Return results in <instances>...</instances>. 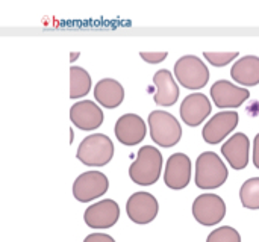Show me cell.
I'll use <instances>...</instances> for the list:
<instances>
[{
  "instance_id": "1",
  "label": "cell",
  "mask_w": 259,
  "mask_h": 242,
  "mask_svg": "<svg viewBox=\"0 0 259 242\" xmlns=\"http://www.w3.org/2000/svg\"><path fill=\"white\" fill-rule=\"evenodd\" d=\"M162 173V155L153 145L138 150L136 159L129 167V177L139 186H150L159 180Z\"/></svg>"
},
{
  "instance_id": "2",
  "label": "cell",
  "mask_w": 259,
  "mask_h": 242,
  "mask_svg": "<svg viewBox=\"0 0 259 242\" xmlns=\"http://www.w3.org/2000/svg\"><path fill=\"white\" fill-rule=\"evenodd\" d=\"M229 171L214 151H205L195 162V185L200 189H217L227 180Z\"/></svg>"
},
{
  "instance_id": "3",
  "label": "cell",
  "mask_w": 259,
  "mask_h": 242,
  "mask_svg": "<svg viewBox=\"0 0 259 242\" xmlns=\"http://www.w3.org/2000/svg\"><path fill=\"white\" fill-rule=\"evenodd\" d=\"M149 129L152 141L164 148L176 145L182 138V127L175 115L165 111H153L149 115Z\"/></svg>"
},
{
  "instance_id": "4",
  "label": "cell",
  "mask_w": 259,
  "mask_h": 242,
  "mask_svg": "<svg viewBox=\"0 0 259 242\" xmlns=\"http://www.w3.org/2000/svg\"><path fill=\"white\" fill-rule=\"evenodd\" d=\"M76 158L86 167H105L114 158V144L106 135H90L80 142Z\"/></svg>"
},
{
  "instance_id": "5",
  "label": "cell",
  "mask_w": 259,
  "mask_h": 242,
  "mask_svg": "<svg viewBox=\"0 0 259 242\" xmlns=\"http://www.w3.org/2000/svg\"><path fill=\"white\" fill-rule=\"evenodd\" d=\"M175 77L187 89H201L208 85L209 70L198 56L185 55L175 64Z\"/></svg>"
},
{
  "instance_id": "6",
  "label": "cell",
  "mask_w": 259,
  "mask_h": 242,
  "mask_svg": "<svg viewBox=\"0 0 259 242\" xmlns=\"http://www.w3.org/2000/svg\"><path fill=\"white\" fill-rule=\"evenodd\" d=\"M109 188L108 177L100 171H86L80 174L73 183V195L80 203H90L103 194Z\"/></svg>"
},
{
  "instance_id": "7",
  "label": "cell",
  "mask_w": 259,
  "mask_h": 242,
  "mask_svg": "<svg viewBox=\"0 0 259 242\" xmlns=\"http://www.w3.org/2000/svg\"><path fill=\"white\" fill-rule=\"evenodd\" d=\"M193 215L201 226H215L226 215V203L217 194H201L193 203Z\"/></svg>"
},
{
  "instance_id": "8",
  "label": "cell",
  "mask_w": 259,
  "mask_h": 242,
  "mask_svg": "<svg viewBox=\"0 0 259 242\" xmlns=\"http://www.w3.org/2000/svg\"><path fill=\"white\" fill-rule=\"evenodd\" d=\"M120 218V207L114 200H102L90 206L83 214V221L90 229L105 230L117 224Z\"/></svg>"
},
{
  "instance_id": "9",
  "label": "cell",
  "mask_w": 259,
  "mask_h": 242,
  "mask_svg": "<svg viewBox=\"0 0 259 242\" xmlns=\"http://www.w3.org/2000/svg\"><path fill=\"white\" fill-rule=\"evenodd\" d=\"M238 121H240V115L237 111L218 112L205 124L203 130H201V136H203L205 142L211 145H217L229 133H232L235 130V127L238 126Z\"/></svg>"
},
{
  "instance_id": "10",
  "label": "cell",
  "mask_w": 259,
  "mask_h": 242,
  "mask_svg": "<svg viewBox=\"0 0 259 242\" xmlns=\"http://www.w3.org/2000/svg\"><path fill=\"white\" fill-rule=\"evenodd\" d=\"M211 97L218 109H237L249 100L250 93L247 88L237 86L229 80H217L211 86Z\"/></svg>"
},
{
  "instance_id": "11",
  "label": "cell",
  "mask_w": 259,
  "mask_h": 242,
  "mask_svg": "<svg viewBox=\"0 0 259 242\" xmlns=\"http://www.w3.org/2000/svg\"><path fill=\"white\" fill-rule=\"evenodd\" d=\"M126 212L130 221L135 224H149L156 218L159 204L158 200L149 192H135L128 200Z\"/></svg>"
},
{
  "instance_id": "12",
  "label": "cell",
  "mask_w": 259,
  "mask_h": 242,
  "mask_svg": "<svg viewBox=\"0 0 259 242\" xmlns=\"http://www.w3.org/2000/svg\"><path fill=\"white\" fill-rule=\"evenodd\" d=\"M191 180V161L184 153L171 155L165 165L164 182L170 189L181 191L188 186Z\"/></svg>"
},
{
  "instance_id": "13",
  "label": "cell",
  "mask_w": 259,
  "mask_h": 242,
  "mask_svg": "<svg viewBox=\"0 0 259 242\" xmlns=\"http://www.w3.org/2000/svg\"><path fill=\"white\" fill-rule=\"evenodd\" d=\"M147 133V126L144 120L136 114L122 115L115 123V138L126 147L138 145Z\"/></svg>"
},
{
  "instance_id": "14",
  "label": "cell",
  "mask_w": 259,
  "mask_h": 242,
  "mask_svg": "<svg viewBox=\"0 0 259 242\" xmlns=\"http://www.w3.org/2000/svg\"><path fill=\"white\" fill-rule=\"evenodd\" d=\"M70 120L73 126L80 130L90 132L96 130L103 123V112L100 106H97L91 100H82L71 106L70 109Z\"/></svg>"
},
{
  "instance_id": "15",
  "label": "cell",
  "mask_w": 259,
  "mask_h": 242,
  "mask_svg": "<svg viewBox=\"0 0 259 242\" xmlns=\"http://www.w3.org/2000/svg\"><path fill=\"white\" fill-rule=\"evenodd\" d=\"M181 118L190 127H197L209 117L212 106L205 94L194 93L184 99L181 105Z\"/></svg>"
},
{
  "instance_id": "16",
  "label": "cell",
  "mask_w": 259,
  "mask_h": 242,
  "mask_svg": "<svg viewBox=\"0 0 259 242\" xmlns=\"http://www.w3.org/2000/svg\"><path fill=\"white\" fill-rule=\"evenodd\" d=\"M249 151L250 141L246 133H235L221 145L223 156L229 165L237 171L244 170L249 165Z\"/></svg>"
},
{
  "instance_id": "17",
  "label": "cell",
  "mask_w": 259,
  "mask_h": 242,
  "mask_svg": "<svg viewBox=\"0 0 259 242\" xmlns=\"http://www.w3.org/2000/svg\"><path fill=\"white\" fill-rule=\"evenodd\" d=\"M155 94L153 100L158 106L170 108L179 99V86L175 82V77L168 70H159L153 76Z\"/></svg>"
},
{
  "instance_id": "18",
  "label": "cell",
  "mask_w": 259,
  "mask_h": 242,
  "mask_svg": "<svg viewBox=\"0 0 259 242\" xmlns=\"http://www.w3.org/2000/svg\"><path fill=\"white\" fill-rule=\"evenodd\" d=\"M94 97L102 108L115 109L125 100V89L120 82L114 79H102L94 86Z\"/></svg>"
},
{
  "instance_id": "19",
  "label": "cell",
  "mask_w": 259,
  "mask_h": 242,
  "mask_svg": "<svg viewBox=\"0 0 259 242\" xmlns=\"http://www.w3.org/2000/svg\"><path fill=\"white\" fill-rule=\"evenodd\" d=\"M230 76L238 83L246 86H255L259 83V58L249 55L241 59L230 68Z\"/></svg>"
},
{
  "instance_id": "20",
  "label": "cell",
  "mask_w": 259,
  "mask_h": 242,
  "mask_svg": "<svg viewBox=\"0 0 259 242\" xmlns=\"http://www.w3.org/2000/svg\"><path fill=\"white\" fill-rule=\"evenodd\" d=\"M91 76L82 67L70 68V99H80L90 94Z\"/></svg>"
},
{
  "instance_id": "21",
  "label": "cell",
  "mask_w": 259,
  "mask_h": 242,
  "mask_svg": "<svg viewBox=\"0 0 259 242\" xmlns=\"http://www.w3.org/2000/svg\"><path fill=\"white\" fill-rule=\"evenodd\" d=\"M240 200L246 209H259V177L249 179L240 189Z\"/></svg>"
},
{
  "instance_id": "22",
  "label": "cell",
  "mask_w": 259,
  "mask_h": 242,
  "mask_svg": "<svg viewBox=\"0 0 259 242\" xmlns=\"http://www.w3.org/2000/svg\"><path fill=\"white\" fill-rule=\"evenodd\" d=\"M206 242H241V236H240L238 230L229 227V226H223V227L212 230L209 233Z\"/></svg>"
},
{
  "instance_id": "23",
  "label": "cell",
  "mask_w": 259,
  "mask_h": 242,
  "mask_svg": "<svg viewBox=\"0 0 259 242\" xmlns=\"http://www.w3.org/2000/svg\"><path fill=\"white\" fill-rule=\"evenodd\" d=\"M205 59L214 67H224L238 58V52H205Z\"/></svg>"
},
{
  "instance_id": "24",
  "label": "cell",
  "mask_w": 259,
  "mask_h": 242,
  "mask_svg": "<svg viewBox=\"0 0 259 242\" xmlns=\"http://www.w3.org/2000/svg\"><path fill=\"white\" fill-rule=\"evenodd\" d=\"M139 56L142 58V60H146L147 64H159L162 60H165L168 53L167 52H141Z\"/></svg>"
},
{
  "instance_id": "25",
  "label": "cell",
  "mask_w": 259,
  "mask_h": 242,
  "mask_svg": "<svg viewBox=\"0 0 259 242\" xmlns=\"http://www.w3.org/2000/svg\"><path fill=\"white\" fill-rule=\"evenodd\" d=\"M83 242H115L112 236L105 235V233H91L85 238Z\"/></svg>"
},
{
  "instance_id": "26",
  "label": "cell",
  "mask_w": 259,
  "mask_h": 242,
  "mask_svg": "<svg viewBox=\"0 0 259 242\" xmlns=\"http://www.w3.org/2000/svg\"><path fill=\"white\" fill-rule=\"evenodd\" d=\"M253 164L259 170V133L255 136L253 141Z\"/></svg>"
},
{
  "instance_id": "27",
  "label": "cell",
  "mask_w": 259,
  "mask_h": 242,
  "mask_svg": "<svg viewBox=\"0 0 259 242\" xmlns=\"http://www.w3.org/2000/svg\"><path fill=\"white\" fill-rule=\"evenodd\" d=\"M79 56H80L79 52H71V55H70V62H74V60H76Z\"/></svg>"
}]
</instances>
